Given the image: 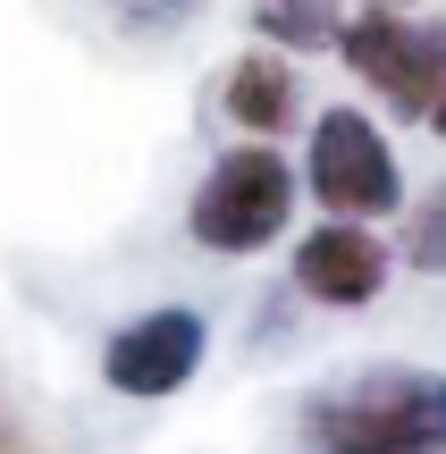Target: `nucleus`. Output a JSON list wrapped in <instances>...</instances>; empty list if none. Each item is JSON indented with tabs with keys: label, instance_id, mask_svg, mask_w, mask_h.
<instances>
[{
	"label": "nucleus",
	"instance_id": "3",
	"mask_svg": "<svg viewBox=\"0 0 446 454\" xmlns=\"http://www.w3.org/2000/svg\"><path fill=\"white\" fill-rule=\"evenodd\" d=\"M303 194L320 202L329 219H396L404 211V168H396V144L379 135V118L337 101V110L312 118V144H303Z\"/></svg>",
	"mask_w": 446,
	"mask_h": 454
},
{
	"label": "nucleus",
	"instance_id": "12",
	"mask_svg": "<svg viewBox=\"0 0 446 454\" xmlns=\"http://www.w3.org/2000/svg\"><path fill=\"white\" fill-rule=\"evenodd\" d=\"M363 9H421V0H363Z\"/></svg>",
	"mask_w": 446,
	"mask_h": 454
},
{
	"label": "nucleus",
	"instance_id": "11",
	"mask_svg": "<svg viewBox=\"0 0 446 454\" xmlns=\"http://www.w3.org/2000/svg\"><path fill=\"white\" fill-rule=\"evenodd\" d=\"M421 127H430V135H438V144H446V84H438V93H430V110H421Z\"/></svg>",
	"mask_w": 446,
	"mask_h": 454
},
{
	"label": "nucleus",
	"instance_id": "5",
	"mask_svg": "<svg viewBox=\"0 0 446 454\" xmlns=\"http://www.w3.org/2000/svg\"><path fill=\"white\" fill-rule=\"evenodd\" d=\"M202 354H211V320H202L194 303H160V311H135L127 328H110L101 379H110V395L160 404V395H177L185 379L202 371Z\"/></svg>",
	"mask_w": 446,
	"mask_h": 454
},
{
	"label": "nucleus",
	"instance_id": "9",
	"mask_svg": "<svg viewBox=\"0 0 446 454\" xmlns=\"http://www.w3.org/2000/svg\"><path fill=\"white\" fill-rule=\"evenodd\" d=\"M396 261L421 278H446V177L430 185V194L404 202V236H396Z\"/></svg>",
	"mask_w": 446,
	"mask_h": 454
},
{
	"label": "nucleus",
	"instance_id": "2",
	"mask_svg": "<svg viewBox=\"0 0 446 454\" xmlns=\"http://www.w3.org/2000/svg\"><path fill=\"white\" fill-rule=\"evenodd\" d=\"M295 202H303L295 160H286L278 144H262V135H245V144H228L202 168L194 202H185V236H194L202 253H219V261H253V253H270V244L286 236Z\"/></svg>",
	"mask_w": 446,
	"mask_h": 454
},
{
	"label": "nucleus",
	"instance_id": "7",
	"mask_svg": "<svg viewBox=\"0 0 446 454\" xmlns=\"http://www.w3.org/2000/svg\"><path fill=\"white\" fill-rule=\"evenodd\" d=\"M219 110H228L236 135L278 144V135L303 118V76H295V59H286V51H270V43H253L245 59L219 76Z\"/></svg>",
	"mask_w": 446,
	"mask_h": 454
},
{
	"label": "nucleus",
	"instance_id": "4",
	"mask_svg": "<svg viewBox=\"0 0 446 454\" xmlns=\"http://www.w3.org/2000/svg\"><path fill=\"white\" fill-rule=\"evenodd\" d=\"M337 59H346L396 118H421L430 93L446 84V17H421V9H354L346 26H337Z\"/></svg>",
	"mask_w": 446,
	"mask_h": 454
},
{
	"label": "nucleus",
	"instance_id": "6",
	"mask_svg": "<svg viewBox=\"0 0 446 454\" xmlns=\"http://www.w3.org/2000/svg\"><path fill=\"white\" fill-rule=\"evenodd\" d=\"M295 294L320 311H363L387 294V278H396V253L379 244V227L371 219H320L295 236Z\"/></svg>",
	"mask_w": 446,
	"mask_h": 454
},
{
	"label": "nucleus",
	"instance_id": "1",
	"mask_svg": "<svg viewBox=\"0 0 446 454\" xmlns=\"http://www.w3.org/2000/svg\"><path fill=\"white\" fill-rule=\"evenodd\" d=\"M312 454H446V371L379 362L303 412Z\"/></svg>",
	"mask_w": 446,
	"mask_h": 454
},
{
	"label": "nucleus",
	"instance_id": "8",
	"mask_svg": "<svg viewBox=\"0 0 446 454\" xmlns=\"http://www.w3.org/2000/svg\"><path fill=\"white\" fill-rule=\"evenodd\" d=\"M337 26H346V0H253V34L286 59L337 51Z\"/></svg>",
	"mask_w": 446,
	"mask_h": 454
},
{
	"label": "nucleus",
	"instance_id": "10",
	"mask_svg": "<svg viewBox=\"0 0 446 454\" xmlns=\"http://www.w3.org/2000/svg\"><path fill=\"white\" fill-rule=\"evenodd\" d=\"M118 17H127L135 34H168V26L194 17V0H118Z\"/></svg>",
	"mask_w": 446,
	"mask_h": 454
}]
</instances>
